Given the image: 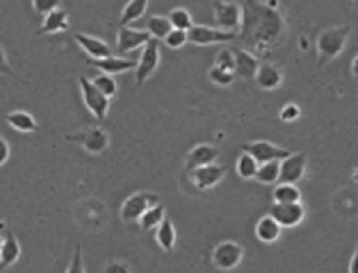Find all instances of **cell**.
<instances>
[{
    "instance_id": "17",
    "label": "cell",
    "mask_w": 358,
    "mask_h": 273,
    "mask_svg": "<svg viewBox=\"0 0 358 273\" xmlns=\"http://www.w3.org/2000/svg\"><path fill=\"white\" fill-rule=\"evenodd\" d=\"M76 44L89 55V60H108V57H112L110 46L105 44V41L96 39V37H89V35H83V32H78V35H76Z\"/></svg>"
},
{
    "instance_id": "13",
    "label": "cell",
    "mask_w": 358,
    "mask_h": 273,
    "mask_svg": "<svg viewBox=\"0 0 358 273\" xmlns=\"http://www.w3.org/2000/svg\"><path fill=\"white\" fill-rule=\"evenodd\" d=\"M153 37L146 30H135V28H119L117 35V51L119 55H128L135 53L137 48H142L149 44Z\"/></svg>"
},
{
    "instance_id": "36",
    "label": "cell",
    "mask_w": 358,
    "mask_h": 273,
    "mask_svg": "<svg viewBox=\"0 0 358 273\" xmlns=\"http://www.w3.org/2000/svg\"><path fill=\"white\" fill-rule=\"evenodd\" d=\"M32 7L39 12V14H51L55 10H60V3L58 0H32Z\"/></svg>"
},
{
    "instance_id": "7",
    "label": "cell",
    "mask_w": 358,
    "mask_h": 273,
    "mask_svg": "<svg viewBox=\"0 0 358 273\" xmlns=\"http://www.w3.org/2000/svg\"><path fill=\"white\" fill-rule=\"evenodd\" d=\"M240 35L235 32H224L219 28H206V26H194L190 32H187V41L194 46H213V44H229V41H235Z\"/></svg>"
},
{
    "instance_id": "45",
    "label": "cell",
    "mask_w": 358,
    "mask_h": 273,
    "mask_svg": "<svg viewBox=\"0 0 358 273\" xmlns=\"http://www.w3.org/2000/svg\"><path fill=\"white\" fill-rule=\"evenodd\" d=\"M356 5H358V3H356Z\"/></svg>"
},
{
    "instance_id": "27",
    "label": "cell",
    "mask_w": 358,
    "mask_h": 273,
    "mask_svg": "<svg viewBox=\"0 0 358 273\" xmlns=\"http://www.w3.org/2000/svg\"><path fill=\"white\" fill-rule=\"evenodd\" d=\"M274 203L279 205H290V203H301V192L297 185H279L274 189Z\"/></svg>"
},
{
    "instance_id": "40",
    "label": "cell",
    "mask_w": 358,
    "mask_h": 273,
    "mask_svg": "<svg viewBox=\"0 0 358 273\" xmlns=\"http://www.w3.org/2000/svg\"><path fill=\"white\" fill-rule=\"evenodd\" d=\"M7 160H10V144H7L3 137H0V167H3Z\"/></svg>"
},
{
    "instance_id": "8",
    "label": "cell",
    "mask_w": 358,
    "mask_h": 273,
    "mask_svg": "<svg viewBox=\"0 0 358 273\" xmlns=\"http://www.w3.org/2000/svg\"><path fill=\"white\" fill-rule=\"evenodd\" d=\"M80 82V91H83V101L87 105V110L94 114L96 119H105L110 110V98H105L99 89L94 87L92 80H87L85 76L78 80Z\"/></svg>"
},
{
    "instance_id": "44",
    "label": "cell",
    "mask_w": 358,
    "mask_h": 273,
    "mask_svg": "<svg viewBox=\"0 0 358 273\" xmlns=\"http://www.w3.org/2000/svg\"><path fill=\"white\" fill-rule=\"evenodd\" d=\"M3 242H5V239H3V237H0V251H3Z\"/></svg>"
},
{
    "instance_id": "28",
    "label": "cell",
    "mask_w": 358,
    "mask_h": 273,
    "mask_svg": "<svg viewBox=\"0 0 358 273\" xmlns=\"http://www.w3.org/2000/svg\"><path fill=\"white\" fill-rule=\"evenodd\" d=\"M169 23H172L174 30H181V32H190L194 28L192 14L187 12L185 7H176V10L169 12Z\"/></svg>"
},
{
    "instance_id": "41",
    "label": "cell",
    "mask_w": 358,
    "mask_h": 273,
    "mask_svg": "<svg viewBox=\"0 0 358 273\" xmlns=\"http://www.w3.org/2000/svg\"><path fill=\"white\" fill-rule=\"evenodd\" d=\"M0 73H5V76H12V69H10V64H7V55H5L3 48H0Z\"/></svg>"
},
{
    "instance_id": "12",
    "label": "cell",
    "mask_w": 358,
    "mask_h": 273,
    "mask_svg": "<svg viewBox=\"0 0 358 273\" xmlns=\"http://www.w3.org/2000/svg\"><path fill=\"white\" fill-rule=\"evenodd\" d=\"M270 217L279 223L281 228H295L299 226L306 217V210L301 203H290V205H279L274 203L270 208Z\"/></svg>"
},
{
    "instance_id": "21",
    "label": "cell",
    "mask_w": 358,
    "mask_h": 273,
    "mask_svg": "<svg viewBox=\"0 0 358 273\" xmlns=\"http://www.w3.org/2000/svg\"><path fill=\"white\" fill-rule=\"evenodd\" d=\"M256 237L263 244H274L276 239L281 237V226L270 217V214H267V217H263L256 223Z\"/></svg>"
},
{
    "instance_id": "4",
    "label": "cell",
    "mask_w": 358,
    "mask_h": 273,
    "mask_svg": "<svg viewBox=\"0 0 358 273\" xmlns=\"http://www.w3.org/2000/svg\"><path fill=\"white\" fill-rule=\"evenodd\" d=\"M67 142L80 144L87 153H92V155H101L105 148H108L110 137L103 128H85L80 132H73V135H67Z\"/></svg>"
},
{
    "instance_id": "34",
    "label": "cell",
    "mask_w": 358,
    "mask_h": 273,
    "mask_svg": "<svg viewBox=\"0 0 358 273\" xmlns=\"http://www.w3.org/2000/svg\"><path fill=\"white\" fill-rule=\"evenodd\" d=\"M208 78L213 80L215 85H219V87H229V85H233L235 73H226L222 69H217V66H213V69H210V73H208Z\"/></svg>"
},
{
    "instance_id": "32",
    "label": "cell",
    "mask_w": 358,
    "mask_h": 273,
    "mask_svg": "<svg viewBox=\"0 0 358 273\" xmlns=\"http://www.w3.org/2000/svg\"><path fill=\"white\" fill-rule=\"evenodd\" d=\"M92 82H94V87L99 89L105 98L117 96V82H115V78H112V76H105V73H99V76H96Z\"/></svg>"
},
{
    "instance_id": "18",
    "label": "cell",
    "mask_w": 358,
    "mask_h": 273,
    "mask_svg": "<svg viewBox=\"0 0 358 273\" xmlns=\"http://www.w3.org/2000/svg\"><path fill=\"white\" fill-rule=\"evenodd\" d=\"M217 160V148L210 144H201L197 148H192V153L187 155V171H197L203 167H210Z\"/></svg>"
},
{
    "instance_id": "15",
    "label": "cell",
    "mask_w": 358,
    "mask_h": 273,
    "mask_svg": "<svg viewBox=\"0 0 358 273\" xmlns=\"http://www.w3.org/2000/svg\"><path fill=\"white\" fill-rule=\"evenodd\" d=\"M235 53V78L242 80H256L260 64L254 53L244 51V48H233Z\"/></svg>"
},
{
    "instance_id": "10",
    "label": "cell",
    "mask_w": 358,
    "mask_h": 273,
    "mask_svg": "<svg viewBox=\"0 0 358 273\" xmlns=\"http://www.w3.org/2000/svg\"><path fill=\"white\" fill-rule=\"evenodd\" d=\"M242 258H244V251H242V246L238 242H222V244H217L215 251H213L215 267L222 269V271L235 269L242 262Z\"/></svg>"
},
{
    "instance_id": "11",
    "label": "cell",
    "mask_w": 358,
    "mask_h": 273,
    "mask_svg": "<svg viewBox=\"0 0 358 273\" xmlns=\"http://www.w3.org/2000/svg\"><path fill=\"white\" fill-rule=\"evenodd\" d=\"M306 164H308V155L306 153H292L288 160L281 162L279 185H297V182L304 178Z\"/></svg>"
},
{
    "instance_id": "5",
    "label": "cell",
    "mask_w": 358,
    "mask_h": 273,
    "mask_svg": "<svg viewBox=\"0 0 358 273\" xmlns=\"http://www.w3.org/2000/svg\"><path fill=\"white\" fill-rule=\"evenodd\" d=\"M153 205H160V198L156 194H149V192H140V194H133L130 198H126V203L121 205V219L126 223H135L144 217L146 210H151Z\"/></svg>"
},
{
    "instance_id": "29",
    "label": "cell",
    "mask_w": 358,
    "mask_h": 273,
    "mask_svg": "<svg viewBox=\"0 0 358 273\" xmlns=\"http://www.w3.org/2000/svg\"><path fill=\"white\" fill-rule=\"evenodd\" d=\"M165 219H167L165 208H162V205H153L151 210L144 212V217L140 219V226H142V230H158V226Z\"/></svg>"
},
{
    "instance_id": "25",
    "label": "cell",
    "mask_w": 358,
    "mask_h": 273,
    "mask_svg": "<svg viewBox=\"0 0 358 273\" xmlns=\"http://www.w3.org/2000/svg\"><path fill=\"white\" fill-rule=\"evenodd\" d=\"M156 242H158V246L162 248V251H172V248H174V244H176V228H174V223L169 221V219H165L158 226Z\"/></svg>"
},
{
    "instance_id": "2",
    "label": "cell",
    "mask_w": 358,
    "mask_h": 273,
    "mask_svg": "<svg viewBox=\"0 0 358 273\" xmlns=\"http://www.w3.org/2000/svg\"><path fill=\"white\" fill-rule=\"evenodd\" d=\"M349 32H352L349 26H338V28L324 30L322 35L317 37V64L324 66L331 60H336V57L343 53Z\"/></svg>"
},
{
    "instance_id": "9",
    "label": "cell",
    "mask_w": 358,
    "mask_h": 273,
    "mask_svg": "<svg viewBox=\"0 0 358 273\" xmlns=\"http://www.w3.org/2000/svg\"><path fill=\"white\" fill-rule=\"evenodd\" d=\"M242 153L251 155L258 164H267V162H283L292 155L286 148H279L270 142H251L242 146Z\"/></svg>"
},
{
    "instance_id": "37",
    "label": "cell",
    "mask_w": 358,
    "mask_h": 273,
    "mask_svg": "<svg viewBox=\"0 0 358 273\" xmlns=\"http://www.w3.org/2000/svg\"><path fill=\"white\" fill-rule=\"evenodd\" d=\"M165 44L169 48H183L187 44V32H181V30H172V35L165 39Z\"/></svg>"
},
{
    "instance_id": "31",
    "label": "cell",
    "mask_w": 358,
    "mask_h": 273,
    "mask_svg": "<svg viewBox=\"0 0 358 273\" xmlns=\"http://www.w3.org/2000/svg\"><path fill=\"white\" fill-rule=\"evenodd\" d=\"M258 169H260V164L254 160V157L247 155V153L240 155V160H238V176H240V178H244V180L256 178Z\"/></svg>"
},
{
    "instance_id": "6",
    "label": "cell",
    "mask_w": 358,
    "mask_h": 273,
    "mask_svg": "<svg viewBox=\"0 0 358 273\" xmlns=\"http://www.w3.org/2000/svg\"><path fill=\"white\" fill-rule=\"evenodd\" d=\"M158 64H160V41L151 39L149 44L144 46L140 62H137V71H135V82H137V85L142 87L144 82L158 71Z\"/></svg>"
},
{
    "instance_id": "19",
    "label": "cell",
    "mask_w": 358,
    "mask_h": 273,
    "mask_svg": "<svg viewBox=\"0 0 358 273\" xmlns=\"http://www.w3.org/2000/svg\"><path fill=\"white\" fill-rule=\"evenodd\" d=\"M69 28V12L67 10H55L44 19L42 28L37 30V35H55V32H62Z\"/></svg>"
},
{
    "instance_id": "42",
    "label": "cell",
    "mask_w": 358,
    "mask_h": 273,
    "mask_svg": "<svg viewBox=\"0 0 358 273\" xmlns=\"http://www.w3.org/2000/svg\"><path fill=\"white\" fill-rule=\"evenodd\" d=\"M349 273H358V244H356V251H354L352 264H349Z\"/></svg>"
},
{
    "instance_id": "16",
    "label": "cell",
    "mask_w": 358,
    "mask_h": 273,
    "mask_svg": "<svg viewBox=\"0 0 358 273\" xmlns=\"http://www.w3.org/2000/svg\"><path fill=\"white\" fill-rule=\"evenodd\" d=\"M92 69H99L105 76H117V73L137 71L135 60H124V57H108V60H89Z\"/></svg>"
},
{
    "instance_id": "20",
    "label": "cell",
    "mask_w": 358,
    "mask_h": 273,
    "mask_svg": "<svg viewBox=\"0 0 358 273\" xmlns=\"http://www.w3.org/2000/svg\"><path fill=\"white\" fill-rule=\"evenodd\" d=\"M256 82H258L260 89H276V87H281L283 73H281L279 66H274V64H260Z\"/></svg>"
},
{
    "instance_id": "24",
    "label": "cell",
    "mask_w": 358,
    "mask_h": 273,
    "mask_svg": "<svg viewBox=\"0 0 358 273\" xmlns=\"http://www.w3.org/2000/svg\"><path fill=\"white\" fill-rule=\"evenodd\" d=\"M172 23H169V16H151L149 23H146V32L158 39V41H165L169 35H172Z\"/></svg>"
},
{
    "instance_id": "23",
    "label": "cell",
    "mask_w": 358,
    "mask_h": 273,
    "mask_svg": "<svg viewBox=\"0 0 358 273\" xmlns=\"http://www.w3.org/2000/svg\"><path fill=\"white\" fill-rule=\"evenodd\" d=\"M146 7H149V0H130V3H126L124 12H121V19H119L121 28H128L133 21L142 19Z\"/></svg>"
},
{
    "instance_id": "33",
    "label": "cell",
    "mask_w": 358,
    "mask_h": 273,
    "mask_svg": "<svg viewBox=\"0 0 358 273\" xmlns=\"http://www.w3.org/2000/svg\"><path fill=\"white\" fill-rule=\"evenodd\" d=\"M215 66H217V69L226 71V73H235V53H233V48H224V51H219Z\"/></svg>"
},
{
    "instance_id": "14",
    "label": "cell",
    "mask_w": 358,
    "mask_h": 273,
    "mask_svg": "<svg viewBox=\"0 0 358 273\" xmlns=\"http://www.w3.org/2000/svg\"><path fill=\"white\" fill-rule=\"evenodd\" d=\"M226 169L219 167V164H210V167H203L192 171V185L199 189V192H208V189L217 187L222 182Z\"/></svg>"
},
{
    "instance_id": "43",
    "label": "cell",
    "mask_w": 358,
    "mask_h": 273,
    "mask_svg": "<svg viewBox=\"0 0 358 273\" xmlns=\"http://www.w3.org/2000/svg\"><path fill=\"white\" fill-rule=\"evenodd\" d=\"M352 76L358 80V55L354 57V62H352Z\"/></svg>"
},
{
    "instance_id": "39",
    "label": "cell",
    "mask_w": 358,
    "mask_h": 273,
    "mask_svg": "<svg viewBox=\"0 0 358 273\" xmlns=\"http://www.w3.org/2000/svg\"><path fill=\"white\" fill-rule=\"evenodd\" d=\"M103 273H130V267H128L126 262H121V260H112V262L105 264Z\"/></svg>"
},
{
    "instance_id": "35",
    "label": "cell",
    "mask_w": 358,
    "mask_h": 273,
    "mask_svg": "<svg viewBox=\"0 0 358 273\" xmlns=\"http://www.w3.org/2000/svg\"><path fill=\"white\" fill-rule=\"evenodd\" d=\"M67 273H87L85 271V262H83V248L76 246V251H73V260L69 264Z\"/></svg>"
},
{
    "instance_id": "30",
    "label": "cell",
    "mask_w": 358,
    "mask_h": 273,
    "mask_svg": "<svg viewBox=\"0 0 358 273\" xmlns=\"http://www.w3.org/2000/svg\"><path fill=\"white\" fill-rule=\"evenodd\" d=\"M279 176H281V162H267L260 164L256 180L265 182V185H272V182H279Z\"/></svg>"
},
{
    "instance_id": "1",
    "label": "cell",
    "mask_w": 358,
    "mask_h": 273,
    "mask_svg": "<svg viewBox=\"0 0 358 273\" xmlns=\"http://www.w3.org/2000/svg\"><path fill=\"white\" fill-rule=\"evenodd\" d=\"M276 7L279 3H258V0L242 3V30L238 39L244 46L258 53H267L283 39L286 19Z\"/></svg>"
},
{
    "instance_id": "22",
    "label": "cell",
    "mask_w": 358,
    "mask_h": 273,
    "mask_svg": "<svg viewBox=\"0 0 358 273\" xmlns=\"http://www.w3.org/2000/svg\"><path fill=\"white\" fill-rule=\"evenodd\" d=\"M21 258V244L16 239L14 233H7L5 235V242H3V251H0V267H12V264Z\"/></svg>"
},
{
    "instance_id": "38",
    "label": "cell",
    "mask_w": 358,
    "mask_h": 273,
    "mask_svg": "<svg viewBox=\"0 0 358 273\" xmlns=\"http://www.w3.org/2000/svg\"><path fill=\"white\" fill-rule=\"evenodd\" d=\"M299 114H301L299 107H297L295 103H290V105H286V107L281 110V119L286 121V123H290V121H297Z\"/></svg>"
},
{
    "instance_id": "3",
    "label": "cell",
    "mask_w": 358,
    "mask_h": 273,
    "mask_svg": "<svg viewBox=\"0 0 358 273\" xmlns=\"http://www.w3.org/2000/svg\"><path fill=\"white\" fill-rule=\"evenodd\" d=\"M213 10H215V23H217L219 30L240 35V26H242V5L240 3H231V0H215Z\"/></svg>"
},
{
    "instance_id": "26",
    "label": "cell",
    "mask_w": 358,
    "mask_h": 273,
    "mask_svg": "<svg viewBox=\"0 0 358 273\" xmlns=\"http://www.w3.org/2000/svg\"><path fill=\"white\" fill-rule=\"evenodd\" d=\"M7 123L14 128V130H19V132H35L37 130V121L32 114L28 112H10L7 114Z\"/></svg>"
}]
</instances>
